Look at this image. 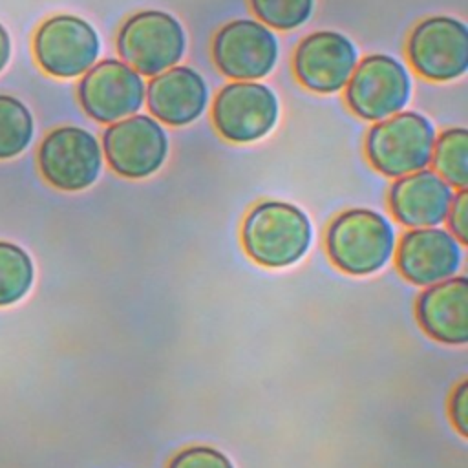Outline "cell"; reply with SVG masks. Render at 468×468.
Wrapping results in <instances>:
<instances>
[{"label":"cell","instance_id":"obj_17","mask_svg":"<svg viewBox=\"0 0 468 468\" xmlns=\"http://www.w3.org/2000/svg\"><path fill=\"white\" fill-rule=\"evenodd\" d=\"M417 316L424 331L442 344L468 340V282L448 278L433 283L417 303Z\"/></svg>","mask_w":468,"mask_h":468},{"label":"cell","instance_id":"obj_2","mask_svg":"<svg viewBox=\"0 0 468 468\" xmlns=\"http://www.w3.org/2000/svg\"><path fill=\"white\" fill-rule=\"evenodd\" d=\"M327 254L344 272L366 276L380 271L395 249L391 223L378 212L353 208L342 212L327 229Z\"/></svg>","mask_w":468,"mask_h":468},{"label":"cell","instance_id":"obj_14","mask_svg":"<svg viewBox=\"0 0 468 468\" xmlns=\"http://www.w3.org/2000/svg\"><path fill=\"white\" fill-rule=\"evenodd\" d=\"M463 260L459 241L435 227L410 230L397 252L399 271L415 285H433L453 278Z\"/></svg>","mask_w":468,"mask_h":468},{"label":"cell","instance_id":"obj_19","mask_svg":"<svg viewBox=\"0 0 468 468\" xmlns=\"http://www.w3.org/2000/svg\"><path fill=\"white\" fill-rule=\"evenodd\" d=\"M33 263L20 247L0 241V307L20 302L33 283Z\"/></svg>","mask_w":468,"mask_h":468},{"label":"cell","instance_id":"obj_25","mask_svg":"<svg viewBox=\"0 0 468 468\" xmlns=\"http://www.w3.org/2000/svg\"><path fill=\"white\" fill-rule=\"evenodd\" d=\"M11 55V42L5 27L0 24V71L5 68Z\"/></svg>","mask_w":468,"mask_h":468},{"label":"cell","instance_id":"obj_8","mask_svg":"<svg viewBox=\"0 0 468 468\" xmlns=\"http://www.w3.org/2000/svg\"><path fill=\"white\" fill-rule=\"evenodd\" d=\"M146 84L141 73L119 58L93 64L79 82V102L88 117L112 124L135 115L144 104Z\"/></svg>","mask_w":468,"mask_h":468},{"label":"cell","instance_id":"obj_15","mask_svg":"<svg viewBox=\"0 0 468 468\" xmlns=\"http://www.w3.org/2000/svg\"><path fill=\"white\" fill-rule=\"evenodd\" d=\"M205 79L188 66H174L146 86V106L154 119L168 126H186L197 121L208 104Z\"/></svg>","mask_w":468,"mask_h":468},{"label":"cell","instance_id":"obj_12","mask_svg":"<svg viewBox=\"0 0 468 468\" xmlns=\"http://www.w3.org/2000/svg\"><path fill=\"white\" fill-rule=\"evenodd\" d=\"M102 150L106 161L119 176L144 179L165 165L168 137L157 119L135 113L106 128Z\"/></svg>","mask_w":468,"mask_h":468},{"label":"cell","instance_id":"obj_22","mask_svg":"<svg viewBox=\"0 0 468 468\" xmlns=\"http://www.w3.org/2000/svg\"><path fill=\"white\" fill-rule=\"evenodd\" d=\"M168 468H234L219 450L210 446H190L179 452Z\"/></svg>","mask_w":468,"mask_h":468},{"label":"cell","instance_id":"obj_11","mask_svg":"<svg viewBox=\"0 0 468 468\" xmlns=\"http://www.w3.org/2000/svg\"><path fill=\"white\" fill-rule=\"evenodd\" d=\"M33 51L46 73L58 79H73L97 62L101 40L86 20L75 15H55L37 29Z\"/></svg>","mask_w":468,"mask_h":468},{"label":"cell","instance_id":"obj_10","mask_svg":"<svg viewBox=\"0 0 468 468\" xmlns=\"http://www.w3.org/2000/svg\"><path fill=\"white\" fill-rule=\"evenodd\" d=\"M38 166L58 190L79 192L91 186L102 168V150L93 133L79 126L49 132L38 148Z\"/></svg>","mask_w":468,"mask_h":468},{"label":"cell","instance_id":"obj_24","mask_svg":"<svg viewBox=\"0 0 468 468\" xmlns=\"http://www.w3.org/2000/svg\"><path fill=\"white\" fill-rule=\"evenodd\" d=\"M452 420L461 435L468 433V384L463 382L452 397Z\"/></svg>","mask_w":468,"mask_h":468},{"label":"cell","instance_id":"obj_5","mask_svg":"<svg viewBox=\"0 0 468 468\" xmlns=\"http://www.w3.org/2000/svg\"><path fill=\"white\" fill-rule=\"evenodd\" d=\"M411 99L406 66L389 55H369L353 69L346 84L351 112L364 121H382L404 110Z\"/></svg>","mask_w":468,"mask_h":468},{"label":"cell","instance_id":"obj_18","mask_svg":"<svg viewBox=\"0 0 468 468\" xmlns=\"http://www.w3.org/2000/svg\"><path fill=\"white\" fill-rule=\"evenodd\" d=\"M430 163L452 188L464 190L468 186V132L450 128L435 137Z\"/></svg>","mask_w":468,"mask_h":468},{"label":"cell","instance_id":"obj_20","mask_svg":"<svg viewBox=\"0 0 468 468\" xmlns=\"http://www.w3.org/2000/svg\"><path fill=\"white\" fill-rule=\"evenodd\" d=\"M33 139V117L24 102L0 95V159L22 154Z\"/></svg>","mask_w":468,"mask_h":468},{"label":"cell","instance_id":"obj_4","mask_svg":"<svg viewBox=\"0 0 468 468\" xmlns=\"http://www.w3.org/2000/svg\"><path fill=\"white\" fill-rule=\"evenodd\" d=\"M115 46L122 62L143 77H155L183 58L186 35L174 15L146 9L124 20Z\"/></svg>","mask_w":468,"mask_h":468},{"label":"cell","instance_id":"obj_13","mask_svg":"<svg viewBox=\"0 0 468 468\" xmlns=\"http://www.w3.org/2000/svg\"><path fill=\"white\" fill-rule=\"evenodd\" d=\"M358 64L355 44L338 31H316L296 48L292 69L302 86L314 93H336L346 88Z\"/></svg>","mask_w":468,"mask_h":468},{"label":"cell","instance_id":"obj_3","mask_svg":"<svg viewBox=\"0 0 468 468\" xmlns=\"http://www.w3.org/2000/svg\"><path fill=\"white\" fill-rule=\"evenodd\" d=\"M437 132L428 117L399 112L377 121L366 137V155L375 170L402 177L426 168L431 161Z\"/></svg>","mask_w":468,"mask_h":468},{"label":"cell","instance_id":"obj_7","mask_svg":"<svg viewBox=\"0 0 468 468\" xmlns=\"http://www.w3.org/2000/svg\"><path fill=\"white\" fill-rule=\"evenodd\" d=\"M411 68L433 82H448L468 69V29L452 16H430L419 22L406 44Z\"/></svg>","mask_w":468,"mask_h":468},{"label":"cell","instance_id":"obj_23","mask_svg":"<svg viewBox=\"0 0 468 468\" xmlns=\"http://www.w3.org/2000/svg\"><path fill=\"white\" fill-rule=\"evenodd\" d=\"M448 221H450L453 238L463 245L468 243V192H466V188L453 194L450 212H448Z\"/></svg>","mask_w":468,"mask_h":468},{"label":"cell","instance_id":"obj_6","mask_svg":"<svg viewBox=\"0 0 468 468\" xmlns=\"http://www.w3.org/2000/svg\"><path fill=\"white\" fill-rule=\"evenodd\" d=\"M278 117L276 93L258 80H234L223 86L212 102V122L218 133L238 144L269 135Z\"/></svg>","mask_w":468,"mask_h":468},{"label":"cell","instance_id":"obj_9","mask_svg":"<svg viewBox=\"0 0 468 468\" xmlns=\"http://www.w3.org/2000/svg\"><path fill=\"white\" fill-rule=\"evenodd\" d=\"M280 57V42L271 27L239 18L225 24L214 37L212 58L219 73L232 80L267 77Z\"/></svg>","mask_w":468,"mask_h":468},{"label":"cell","instance_id":"obj_21","mask_svg":"<svg viewBox=\"0 0 468 468\" xmlns=\"http://www.w3.org/2000/svg\"><path fill=\"white\" fill-rule=\"evenodd\" d=\"M249 4L261 24L280 31L303 26L314 9V0H249Z\"/></svg>","mask_w":468,"mask_h":468},{"label":"cell","instance_id":"obj_16","mask_svg":"<svg viewBox=\"0 0 468 468\" xmlns=\"http://www.w3.org/2000/svg\"><path fill=\"white\" fill-rule=\"evenodd\" d=\"M453 188L433 170L399 177L389 190V207L395 218L411 229L441 225L450 212Z\"/></svg>","mask_w":468,"mask_h":468},{"label":"cell","instance_id":"obj_1","mask_svg":"<svg viewBox=\"0 0 468 468\" xmlns=\"http://www.w3.org/2000/svg\"><path fill=\"white\" fill-rule=\"evenodd\" d=\"M243 247L260 265L282 269L303 258L311 245V221L298 207L283 201H263L245 218Z\"/></svg>","mask_w":468,"mask_h":468}]
</instances>
